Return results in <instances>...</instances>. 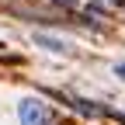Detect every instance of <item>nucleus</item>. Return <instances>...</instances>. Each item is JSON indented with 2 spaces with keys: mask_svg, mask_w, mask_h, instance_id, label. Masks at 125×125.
I'll return each instance as SVG.
<instances>
[{
  "mask_svg": "<svg viewBox=\"0 0 125 125\" xmlns=\"http://www.w3.org/2000/svg\"><path fill=\"white\" fill-rule=\"evenodd\" d=\"M18 118L21 125H52V108L42 97H24L18 104Z\"/></svg>",
  "mask_w": 125,
  "mask_h": 125,
  "instance_id": "obj_1",
  "label": "nucleus"
},
{
  "mask_svg": "<svg viewBox=\"0 0 125 125\" xmlns=\"http://www.w3.org/2000/svg\"><path fill=\"white\" fill-rule=\"evenodd\" d=\"M35 42L45 45V49H52V52H62V49H66V45H62L59 38H52V35H35Z\"/></svg>",
  "mask_w": 125,
  "mask_h": 125,
  "instance_id": "obj_2",
  "label": "nucleus"
},
{
  "mask_svg": "<svg viewBox=\"0 0 125 125\" xmlns=\"http://www.w3.org/2000/svg\"><path fill=\"white\" fill-rule=\"evenodd\" d=\"M115 73H118V76H125V62H122V66H115Z\"/></svg>",
  "mask_w": 125,
  "mask_h": 125,
  "instance_id": "obj_3",
  "label": "nucleus"
},
{
  "mask_svg": "<svg viewBox=\"0 0 125 125\" xmlns=\"http://www.w3.org/2000/svg\"><path fill=\"white\" fill-rule=\"evenodd\" d=\"M56 4H62V7H73V0H56Z\"/></svg>",
  "mask_w": 125,
  "mask_h": 125,
  "instance_id": "obj_4",
  "label": "nucleus"
},
{
  "mask_svg": "<svg viewBox=\"0 0 125 125\" xmlns=\"http://www.w3.org/2000/svg\"><path fill=\"white\" fill-rule=\"evenodd\" d=\"M111 4H118V7H125V0H111Z\"/></svg>",
  "mask_w": 125,
  "mask_h": 125,
  "instance_id": "obj_5",
  "label": "nucleus"
}]
</instances>
